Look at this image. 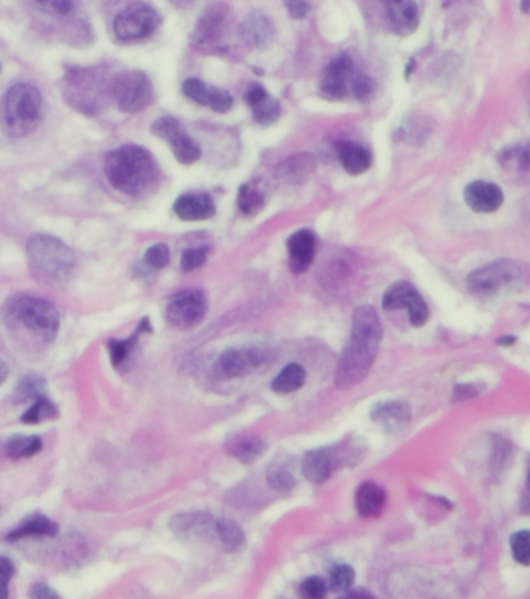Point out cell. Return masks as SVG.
<instances>
[{
  "mask_svg": "<svg viewBox=\"0 0 530 599\" xmlns=\"http://www.w3.org/2000/svg\"><path fill=\"white\" fill-rule=\"evenodd\" d=\"M383 340V326L372 305L358 307L352 318L350 340L342 349L338 362L335 384L339 389H350L361 384L370 373Z\"/></svg>",
  "mask_w": 530,
  "mask_h": 599,
  "instance_id": "6da1fadb",
  "label": "cell"
},
{
  "mask_svg": "<svg viewBox=\"0 0 530 599\" xmlns=\"http://www.w3.org/2000/svg\"><path fill=\"white\" fill-rule=\"evenodd\" d=\"M105 174L112 189L131 198H143L156 189L159 167L147 148L130 143L106 154Z\"/></svg>",
  "mask_w": 530,
  "mask_h": 599,
  "instance_id": "7a4b0ae2",
  "label": "cell"
},
{
  "mask_svg": "<svg viewBox=\"0 0 530 599\" xmlns=\"http://www.w3.org/2000/svg\"><path fill=\"white\" fill-rule=\"evenodd\" d=\"M28 268L35 278L46 285L63 287L74 278L78 260L74 249L58 236L37 234L26 247Z\"/></svg>",
  "mask_w": 530,
  "mask_h": 599,
  "instance_id": "3957f363",
  "label": "cell"
},
{
  "mask_svg": "<svg viewBox=\"0 0 530 599\" xmlns=\"http://www.w3.org/2000/svg\"><path fill=\"white\" fill-rule=\"evenodd\" d=\"M112 75L105 68H68L61 81V94L70 108L85 116H99L108 108Z\"/></svg>",
  "mask_w": 530,
  "mask_h": 599,
  "instance_id": "277c9868",
  "label": "cell"
},
{
  "mask_svg": "<svg viewBox=\"0 0 530 599\" xmlns=\"http://www.w3.org/2000/svg\"><path fill=\"white\" fill-rule=\"evenodd\" d=\"M43 108V95L35 86H11L0 97V131L11 139L30 136L41 125Z\"/></svg>",
  "mask_w": 530,
  "mask_h": 599,
  "instance_id": "5b68a950",
  "label": "cell"
},
{
  "mask_svg": "<svg viewBox=\"0 0 530 599\" xmlns=\"http://www.w3.org/2000/svg\"><path fill=\"white\" fill-rule=\"evenodd\" d=\"M10 324L30 333L41 342H52L59 331V311L52 302L36 296H17L6 305Z\"/></svg>",
  "mask_w": 530,
  "mask_h": 599,
  "instance_id": "8992f818",
  "label": "cell"
},
{
  "mask_svg": "<svg viewBox=\"0 0 530 599\" xmlns=\"http://www.w3.org/2000/svg\"><path fill=\"white\" fill-rule=\"evenodd\" d=\"M375 90V81L361 74L348 53H341L331 59L320 79V92L330 100H366Z\"/></svg>",
  "mask_w": 530,
  "mask_h": 599,
  "instance_id": "52a82bcc",
  "label": "cell"
},
{
  "mask_svg": "<svg viewBox=\"0 0 530 599\" xmlns=\"http://www.w3.org/2000/svg\"><path fill=\"white\" fill-rule=\"evenodd\" d=\"M527 278V265L512 258H501L474 269L467 278L468 291L476 298H492L523 284Z\"/></svg>",
  "mask_w": 530,
  "mask_h": 599,
  "instance_id": "ba28073f",
  "label": "cell"
},
{
  "mask_svg": "<svg viewBox=\"0 0 530 599\" xmlns=\"http://www.w3.org/2000/svg\"><path fill=\"white\" fill-rule=\"evenodd\" d=\"M162 17L147 4H132L120 11L112 24V33L119 43H142L158 32Z\"/></svg>",
  "mask_w": 530,
  "mask_h": 599,
  "instance_id": "9c48e42d",
  "label": "cell"
},
{
  "mask_svg": "<svg viewBox=\"0 0 530 599\" xmlns=\"http://www.w3.org/2000/svg\"><path fill=\"white\" fill-rule=\"evenodd\" d=\"M151 79L142 70H127L112 77L110 97L119 110L127 114H136L147 110L152 103Z\"/></svg>",
  "mask_w": 530,
  "mask_h": 599,
  "instance_id": "30bf717a",
  "label": "cell"
},
{
  "mask_svg": "<svg viewBox=\"0 0 530 599\" xmlns=\"http://www.w3.org/2000/svg\"><path fill=\"white\" fill-rule=\"evenodd\" d=\"M273 360V349L262 344L243 347H229L216 360V377L220 379H240L255 373Z\"/></svg>",
  "mask_w": 530,
  "mask_h": 599,
  "instance_id": "8fae6325",
  "label": "cell"
},
{
  "mask_svg": "<svg viewBox=\"0 0 530 599\" xmlns=\"http://www.w3.org/2000/svg\"><path fill=\"white\" fill-rule=\"evenodd\" d=\"M231 26V11L224 4H211L201 13L193 33L192 43L201 50H213L220 47Z\"/></svg>",
  "mask_w": 530,
  "mask_h": 599,
  "instance_id": "7c38bea8",
  "label": "cell"
},
{
  "mask_svg": "<svg viewBox=\"0 0 530 599\" xmlns=\"http://www.w3.org/2000/svg\"><path fill=\"white\" fill-rule=\"evenodd\" d=\"M207 298L198 289L179 291L170 300L165 318L176 329H192L204 320Z\"/></svg>",
  "mask_w": 530,
  "mask_h": 599,
  "instance_id": "4fadbf2b",
  "label": "cell"
},
{
  "mask_svg": "<svg viewBox=\"0 0 530 599\" xmlns=\"http://www.w3.org/2000/svg\"><path fill=\"white\" fill-rule=\"evenodd\" d=\"M151 132L159 139H162L163 142H167L179 163L192 165L200 161L203 154L201 148L184 131V128L181 127V123L174 117L165 116L158 119L151 125Z\"/></svg>",
  "mask_w": 530,
  "mask_h": 599,
  "instance_id": "5bb4252c",
  "label": "cell"
},
{
  "mask_svg": "<svg viewBox=\"0 0 530 599\" xmlns=\"http://www.w3.org/2000/svg\"><path fill=\"white\" fill-rule=\"evenodd\" d=\"M383 309L388 311L408 309L410 324L414 327H423L430 320V309L425 300L421 298L414 285L404 280L395 282L386 289L383 296Z\"/></svg>",
  "mask_w": 530,
  "mask_h": 599,
  "instance_id": "9a60e30c",
  "label": "cell"
},
{
  "mask_svg": "<svg viewBox=\"0 0 530 599\" xmlns=\"http://www.w3.org/2000/svg\"><path fill=\"white\" fill-rule=\"evenodd\" d=\"M215 519L207 512L174 515L169 521L174 536L190 541H211L215 536Z\"/></svg>",
  "mask_w": 530,
  "mask_h": 599,
  "instance_id": "2e32d148",
  "label": "cell"
},
{
  "mask_svg": "<svg viewBox=\"0 0 530 599\" xmlns=\"http://www.w3.org/2000/svg\"><path fill=\"white\" fill-rule=\"evenodd\" d=\"M182 94L198 105L209 106L218 114H226L234 106V99L226 89H220L200 79H185L182 83Z\"/></svg>",
  "mask_w": 530,
  "mask_h": 599,
  "instance_id": "e0dca14e",
  "label": "cell"
},
{
  "mask_svg": "<svg viewBox=\"0 0 530 599\" xmlns=\"http://www.w3.org/2000/svg\"><path fill=\"white\" fill-rule=\"evenodd\" d=\"M240 37L254 50H265L275 37V24L265 11L255 10L243 19Z\"/></svg>",
  "mask_w": 530,
  "mask_h": 599,
  "instance_id": "ac0fdd59",
  "label": "cell"
},
{
  "mask_svg": "<svg viewBox=\"0 0 530 599\" xmlns=\"http://www.w3.org/2000/svg\"><path fill=\"white\" fill-rule=\"evenodd\" d=\"M468 207L476 214H494L504 203V194L499 185L485 181H473L463 192Z\"/></svg>",
  "mask_w": 530,
  "mask_h": 599,
  "instance_id": "d6986e66",
  "label": "cell"
},
{
  "mask_svg": "<svg viewBox=\"0 0 530 599\" xmlns=\"http://www.w3.org/2000/svg\"><path fill=\"white\" fill-rule=\"evenodd\" d=\"M389 24L399 37H410L421 26V11L417 0H383Z\"/></svg>",
  "mask_w": 530,
  "mask_h": 599,
  "instance_id": "ffe728a7",
  "label": "cell"
},
{
  "mask_svg": "<svg viewBox=\"0 0 530 599\" xmlns=\"http://www.w3.org/2000/svg\"><path fill=\"white\" fill-rule=\"evenodd\" d=\"M173 212L182 221L211 220L216 214L215 201L204 192H190L176 198Z\"/></svg>",
  "mask_w": 530,
  "mask_h": 599,
  "instance_id": "44dd1931",
  "label": "cell"
},
{
  "mask_svg": "<svg viewBox=\"0 0 530 599\" xmlns=\"http://www.w3.org/2000/svg\"><path fill=\"white\" fill-rule=\"evenodd\" d=\"M244 100L253 108L254 121L260 127H271L282 116V106L260 83H253L247 88Z\"/></svg>",
  "mask_w": 530,
  "mask_h": 599,
  "instance_id": "7402d4cb",
  "label": "cell"
},
{
  "mask_svg": "<svg viewBox=\"0 0 530 599\" xmlns=\"http://www.w3.org/2000/svg\"><path fill=\"white\" fill-rule=\"evenodd\" d=\"M317 238L310 229H300L288 238L289 268L295 274H302L310 268L316 257Z\"/></svg>",
  "mask_w": 530,
  "mask_h": 599,
  "instance_id": "603a6c76",
  "label": "cell"
},
{
  "mask_svg": "<svg viewBox=\"0 0 530 599\" xmlns=\"http://www.w3.org/2000/svg\"><path fill=\"white\" fill-rule=\"evenodd\" d=\"M370 419L392 435L401 433L410 422V408L404 402H379L370 410Z\"/></svg>",
  "mask_w": 530,
  "mask_h": 599,
  "instance_id": "cb8c5ba5",
  "label": "cell"
},
{
  "mask_svg": "<svg viewBox=\"0 0 530 599\" xmlns=\"http://www.w3.org/2000/svg\"><path fill=\"white\" fill-rule=\"evenodd\" d=\"M145 333H152L151 322L148 318H143L142 321L137 324L136 329L132 331L130 337L125 340H116L112 338L108 342V351H109L110 363L114 368H120L121 364L127 363L132 352L136 351L137 342H140V338Z\"/></svg>",
  "mask_w": 530,
  "mask_h": 599,
  "instance_id": "d4e9b609",
  "label": "cell"
},
{
  "mask_svg": "<svg viewBox=\"0 0 530 599\" xmlns=\"http://www.w3.org/2000/svg\"><path fill=\"white\" fill-rule=\"evenodd\" d=\"M386 499H388L386 490L379 484L373 481L362 483L355 497L358 514L366 519H377L383 514Z\"/></svg>",
  "mask_w": 530,
  "mask_h": 599,
  "instance_id": "484cf974",
  "label": "cell"
},
{
  "mask_svg": "<svg viewBox=\"0 0 530 599\" xmlns=\"http://www.w3.org/2000/svg\"><path fill=\"white\" fill-rule=\"evenodd\" d=\"M337 152L342 169L353 176L366 173L372 165V154L358 143L350 142V141H339L337 143Z\"/></svg>",
  "mask_w": 530,
  "mask_h": 599,
  "instance_id": "4316f807",
  "label": "cell"
},
{
  "mask_svg": "<svg viewBox=\"0 0 530 599\" xmlns=\"http://www.w3.org/2000/svg\"><path fill=\"white\" fill-rule=\"evenodd\" d=\"M226 450L229 455L236 457L240 463L253 464L255 459L262 457L266 446L262 437L251 433H238L229 437L226 442Z\"/></svg>",
  "mask_w": 530,
  "mask_h": 599,
  "instance_id": "83f0119b",
  "label": "cell"
},
{
  "mask_svg": "<svg viewBox=\"0 0 530 599\" xmlns=\"http://www.w3.org/2000/svg\"><path fill=\"white\" fill-rule=\"evenodd\" d=\"M59 526L43 514L30 515L28 519L21 521L17 528L8 532L6 541H19L30 537H55L58 536Z\"/></svg>",
  "mask_w": 530,
  "mask_h": 599,
  "instance_id": "f1b7e54d",
  "label": "cell"
},
{
  "mask_svg": "<svg viewBox=\"0 0 530 599\" xmlns=\"http://www.w3.org/2000/svg\"><path fill=\"white\" fill-rule=\"evenodd\" d=\"M333 470H335V468L331 463L328 448H315V450L305 453L304 461H302V473L310 483H326L327 479L330 478Z\"/></svg>",
  "mask_w": 530,
  "mask_h": 599,
  "instance_id": "f546056e",
  "label": "cell"
},
{
  "mask_svg": "<svg viewBox=\"0 0 530 599\" xmlns=\"http://www.w3.org/2000/svg\"><path fill=\"white\" fill-rule=\"evenodd\" d=\"M316 169V158L311 152H299L289 156L278 167V176L288 184H300L308 178Z\"/></svg>",
  "mask_w": 530,
  "mask_h": 599,
  "instance_id": "4dcf8cb0",
  "label": "cell"
},
{
  "mask_svg": "<svg viewBox=\"0 0 530 599\" xmlns=\"http://www.w3.org/2000/svg\"><path fill=\"white\" fill-rule=\"evenodd\" d=\"M44 442L37 435H15L4 444V453L10 459H26L43 450Z\"/></svg>",
  "mask_w": 530,
  "mask_h": 599,
  "instance_id": "1f68e13d",
  "label": "cell"
},
{
  "mask_svg": "<svg viewBox=\"0 0 530 599\" xmlns=\"http://www.w3.org/2000/svg\"><path fill=\"white\" fill-rule=\"evenodd\" d=\"M215 536L226 552H242L246 547V534L235 520L220 519L215 521Z\"/></svg>",
  "mask_w": 530,
  "mask_h": 599,
  "instance_id": "d6a6232c",
  "label": "cell"
},
{
  "mask_svg": "<svg viewBox=\"0 0 530 599\" xmlns=\"http://www.w3.org/2000/svg\"><path fill=\"white\" fill-rule=\"evenodd\" d=\"M305 380H307V371L304 366H300L299 363H291L278 373L277 377L271 384V388L277 394H291L304 386Z\"/></svg>",
  "mask_w": 530,
  "mask_h": 599,
  "instance_id": "836d02e7",
  "label": "cell"
},
{
  "mask_svg": "<svg viewBox=\"0 0 530 599\" xmlns=\"http://www.w3.org/2000/svg\"><path fill=\"white\" fill-rule=\"evenodd\" d=\"M432 132L430 119L423 116H410L404 119L403 125L400 127L399 137L403 142L410 145H421Z\"/></svg>",
  "mask_w": 530,
  "mask_h": 599,
  "instance_id": "e575fe53",
  "label": "cell"
},
{
  "mask_svg": "<svg viewBox=\"0 0 530 599\" xmlns=\"http://www.w3.org/2000/svg\"><path fill=\"white\" fill-rule=\"evenodd\" d=\"M46 380L39 373H28L19 380L15 393H13V402L15 404H26L28 400H36L46 395Z\"/></svg>",
  "mask_w": 530,
  "mask_h": 599,
  "instance_id": "d590c367",
  "label": "cell"
},
{
  "mask_svg": "<svg viewBox=\"0 0 530 599\" xmlns=\"http://www.w3.org/2000/svg\"><path fill=\"white\" fill-rule=\"evenodd\" d=\"M58 417V406L55 405L52 400H48L46 395H43V397L35 400V404L21 415V421L26 426H37V424H43V422L55 421Z\"/></svg>",
  "mask_w": 530,
  "mask_h": 599,
  "instance_id": "8d00e7d4",
  "label": "cell"
},
{
  "mask_svg": "<svg viewBox=\"0 0 530 599\" xmlns=\"http://www.w3.org/2000/svg\"><path fill=\"white\" fill-rule=\"evenodd\" d=\"M236 205L243 215L255 216L263 211L266 205L265 194L253 184H244L238 190Z\"/></svg>",
  "mask_w": 530,
  "mask_h": 599,
  "instance_id": "74e56055",
  "label": "cell"
},
{
  "mask_svg": "<svg viewBox=\"0 0 530 599\" xmlns=\"http://www.w3.org/2000/svg\"><path fill=\"white\" fill-rule=\"evenodd\" d=\"M501 167L512 176H527L529 152L525 147L510 148L501 156Z\"/></svg>",
  "mask_w": 530,
  "mask_h": 599,
  "instance_id": "f35d334b",
  "label": "cell"
},
{
  "mask_svg": "<svg viewBox=\"0 0 530 599\" xmlns=\"http://www.w3.org/2000/svg\"><path fill=\"white\" fill-rule=\"evenodd\" d=\"M33 2L44 15L57 19L72 16L77 10L75 0H33Z\"/></svg>",
  "mask_w": 530,
  "mask_h": 599,
  "instance_id": "ab89813d",
  "label": "cell"
},
{
  "mask_svg": "<svg viewBox=\"0 0 530 599\" xmlns=\"http://www.w3.org/2000/svg\"><path fill=\"white\" fill-rule=\"evenodd\" d=\"M530 532L527 530L523 531L514 532L510 537V550H512V556H514L516 562L529 567L530 565Z\"/></svg>",
  "mask_w": 530,
  "mask_h": 599,
  "instance_id": "60d3db41",
  "label": "cell"
},
{
  "mask_svg": "<svg viewBox=\"0 0 530 599\" xmlns=\"http://www.w3.org/2000/svg\"><path fill=\"white\" fill-rule=\"evenodd\" d=\"M209 253H211V249L207 247L185 249L182 256H181V269L184 273H192V271L203 268L205 262H207V258H209Z\"/></svg>",
  "mask_w": 530,
  "mask_h": 599,
  "instance_id": "b9f144b4",
  "label": "cell"
},
{
  "mask_svg": "<svg viewBox=\"0 0 530 599\" xmlns=\"http://www.w3.org/2000/svg\"><path fill=\"white\" fill-rule=\"evenodd\" d=\"M143 263L148 268L159 271L163 269L170 263V247L165 243H156L148 247L143 256Z\"/></svg>",
  "mask_w": 530,
  "mask_h": 599,
  "instance_id": "7bdbcfd3",
  "label": "cell"
},
{
  "mask_svg": "<svg viewBox=\"0 0 530 599\" xmlns=\"http://www.w3.org/2000/svg\"><path fill=\"white\" fill-rule=\"evenodd\" d=\"M355 583V570L348 565H337L331 568L330 589L333 592H347Z\"/></svg>",
  "mask_w": 530,
  "mask_h": 599,
  "instance_id": "ee69618b",
  "label": "cell"
},
{
  "mask_svg": "<svg viewBox=\"0 0 530 599\" xmlns=\"http://www.w3.org/2000/svg\"><path fill=\"white\" fill-rule=\"evenodd\" d=\"M266 483L269 488L277 492H289L296 488V478L282 468H274L266 475Z\"/></svg>",
  "mask_w": 530,
  "mask_h": 599,
  "instance_id": "f6af8a7d",
  "label": "cell"
},
{
  "mask_svg": "<svg viewBox=\"0 0 530 599\" xmlns=\"http://www.w3.org/2000/svg\"><path fill=\"white\" fill-rule=\"evenodd\" d=\"M328 592V585L326 581L317 576H310L305 579L304 583H300V594L304 598L319 599L326 596Z\"/></svg>",
  "mask_w": 530,
  "mask_h": 599,
  "instance_id": "bcb514c9",
  "label": "cell"
},
{
  "mask_svg": "<svg viewBox=\"0 0 530 599\" xmlns=\"http://www.w3.org/2000/svg\"><path fill=\"white\" fill-rule=\"evenodd\" d=\"M512 448L509 447V442L504 441L503 437L494 436V461L492 468L494 472H503L505 463H509Z\"/></svg>",
  "mask_w": 530,
  "mask_h": 599,
  "instance_id": "7dc6e473",
  "label": "cell"
},
{
  "mask_svg": "<svg viewBox=\"0 0 530 599\" xmlns=\"http://www.w3.org/2000/svg\"><path fill=\"white\" fill-rule=\"evenodd\" d=\"M16 573V567L10 557L0 556V599L10 596V583Z\"/></svg>",
  "mask_w": 530,
  "mask_h": 599,
  "instance_id": "c3c4849f",
  "label": "cell"
},
{
  "mask_svg": "<svg viewBox=\"0 0 530 599\" xmlns=\"http://www.w3.org/2000/svg\"><path fill=\"white\" fill-rule=\"evenodd\" d=\"M289 16L296 21H302L310 15L311 0H284Z\"/></svg>",
  "mask_w": 530,
  "mask_h": 599,
  "instance_id": "681fc988",
  "label": "cell"
},
{
  "mask_svg": "<svg viewBox=\"0 0 530 599\" xmlns=\"http://www.w3.org/2000/svg\"><path fill=\"white\" fill-rule=\"evenodd\" d=\"M30 598L39 599H59V594L53 590L50 585L44 583H37L30 590Z\"/></svg>",
  "mask_w": 530,
  "mask_h": 599,
  "instance_id": "f907efd6",
  "label": "cell"
},
{
  "mask_svg": "<svg viewBox=\"0 0 530 599\" xmlns=\"http://www.w3.org/2000/svg\"><path fill=\"white\" fill-rule=\"evenodd\" d=\"M474 395H478V391L473 384H457L454 388V400L472 399Z\"/></svg>",
  "mask_w": 530,
  "mask_h": 599,
  "instance_id": "816d5d0a",
  "label": "cell"
},
{
  "mask_svg": "<svg viewBox=\"0 0 530 599\" xmlns=\"http://www.w3.org/2000/svg\"><path fill=\"white\" fill-rule=\"evenodd\" d=\"M346 594V598H358V599H368L373 598V594H368V592H362V590H347L344 592Z\"/></svg>",
  "mask_w": 530,
  "mask_h": 599,
  "instance_id": "f5cc1de1",
  "label": "cell"
},
{
  "mask_svg": "<svg viewBox=\"0 0 530 599\" xmlns=\"http://www.w3.org/2000/svg\"><path fill=\"white\" fill-rule=\"evenodd\" d=\"M8 375H10V368H8L5 360L0 357V386L5 384Z\"/></svg>",
  "mask_w": 530,
  "mask_h": 599,
  "instance_id": "db71d44e",
  "label": "cell"
},
{
  "mask_svg": "<svg viewBox=\"0 0 530 599\" xmlns=\"http://www.w3.org/2000/svg\"><path fill=\"white\" fill-rule=\"evenodd\" d=\"M516 342V338L512 337V335H509V337H503L501 340H499V344H503V346H512L514 342Z\"/></svg>",
  "mask_w": 530,
  "mask_h": 599,
  "instance_id": "11a10c76",
  "label": "cell"
}]
</instances>
